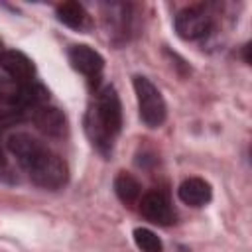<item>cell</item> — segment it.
<instances>
[{
	"label": "cell",
	"mask_w": 252,
	"mask_h": 252,
	"mask_svg": "<svg viewBox=\"0 0 252 252\" xmlns=\"http://www.w3.org/2000/svg\"><path fill=\"white\" fill-rule=\"evenodd\" d=\"M0 53H2V41H0Z\"/></svg>",
	"instance_id": "14"
},
{
	"label": "cell",
	"mask_w": 252,
	"mask_h": 252,
	"mask_svg": "<svg viewBox=\"0 0 252 252\" xmlns=\"http://www.w3.org/2000/svg\"><path fill=\"white\" fill-rule=\"evenodd\" d=\"M211 30H213V18L203 8H197V6L183 8L175 16V32L183 39H189V41L201 39Z\"/></svg>",
	"instance_id": "4"
},
{
	"label": "cell",
	"mask_w": 252,
	"mask_h": 252,
	"mask_svg": "<svg viewBox=\"0 0 252 252\" xmlns=\"http://www.w3.org/2000/svg\"><path fill=\"white\" fill-rule=\"evenodd\" d=\"M140 213L156 224H171L175 219L167 197L159 191H150L140 199Z\"/></svg>",
	"instance_id": "7"
},
{
	"label": "cell",
	"mask_w": 252,
	"mask_h": 252,
	"mask_svg": "<svg viewBox=\"0 0 252 252\" xmlns=\"http://www.w3.org/2000/svg\"><path fill=\"white\" fill-rule=\"evenodd\" d=\"M8 150L16 156L18 163L28 171L35 185L43 189H59L67 183L69 171L65 161L37 138L26 132L12 134L8 138Z\"/></svg>",
	"instance_id": "1"
},
{
	"label": "cell",
	"mask_w": 252,
	"mask_h": 252,
	"mask_svg": "<svg viewBox=\"0 0 252 252\" xmlns=\"http://www.w3.org/2000/svg\"><path fill=\"white\" fill-rule=\"evenodd\" d=\"M132 83H134L142 122L150 128H159L167 116V106H165V100H163L159 89L144 75H136Z\"/></svg>",
	"instance_id": "3"
},
{
	"label": "cell",
	"mask_w": 252,
	"mask_h": 252,
	"mask_svg": "<svg viewBox=\"0 0 252 252\" xmlns=\"http://www.w3.org/2000/svg\"><path fill=\"white\" fill-rule=\"evenodd\" d=\"M140 191H142V187H140V183H138V179L134 175L124 173V171L116 175V179H114V193H116V197L124 205L136 203L140 199Z\"/></svg>",
	"instance_id": "11"
},
{
	"label": "cell",
	"mask_w": 252,
	"mask_h": 252,
	"mask_svg": "<svg viewBox=\"0 0 252 252\" xmlns=\"http://www.w3.org/2000/svg\"><path fill=\"white\" fill-rule=\"evenodd\" d=\"M177 195L179 199L185 203V205H191V207H203L211 201L213 197V189L211 185L203 179V177H189L185 179L179 189H177Z\"/></svg>",
	"instance_id": "9"
},
{
	"label": "cell",
	"mask_w": 252,
	"mask_h": 252,
	"mask_svg": "<svg viewBox=\"0 0 252 252\" xmlns=\"http://www.w3.org/2000/svg\"><path fill=\"white\" fill-rule=\"evenodd\" d=\"M69 63L89 79H98V75L104 67L102 55L96 49H93L89 45H83V43L73 45L69 49Z\"/></svg>",
	"instance_id": "6"
},
{
	"label": "cell",
	"mask_w": 252,
	"mask_h": 252,
	"mask_svg": "<svg viewBox=\"0 0 252 252\" xmlns=\"http://www.w3.org/2000/svg\"><path fill=\"white\" fill-rule=\"evenodd\" d=\"M55 14L61 24H65L67 28H73V30H83L89 24V14L83 8V4H79V2H63L57 6Z\"/></svg>",
	"instance_id": "10"
},
{
	"label": "cell",
	"mask_w": 252,
	"mask_h": 252,
	"mask_svg": "<svg viewBox=\"0 0 252 252\" xmlns=\"http://www.w3.org/2000/svg\"><path fill=\"white\" fill-rule=\"evenodd\" d=\"M0 165H4V154H2V150H0Z\"/></svg>",
	"instance_id": "13"
},
{
	"label": "cell",
	"mask_w": 252,
	"mask_h": 252,
	"mask_svg": "<svg viewBox=\"0 0 252 252\" xmlns=\"http://www.w3.org/2000/svg\"><path fill=\"white\" fill-rule=\"evenodd\" d=\"M85 130L98 152H112L114 140L122 130V104L114 87L106 85L96 91L85 116Z\"/></svg>",
	"instance_id": "2"
},
{
	"label": "cell",
	"mask_w": 252,
	"mask_h": 252,
	"mask_svg": "<svg viewBox=\"0 0 252 252\" xmlns=\"http://www.w3.org/2000/svg\"><path fill=\"white\" fill-rule=\"evenodd\" d=\"M134 242L142 252H163V244L156 232L150 228H136L134 230Z\"/></svg>",
	"instance_id": "12"
},
{
	"label": "cell",
	"mask_w": 252,
	"mask_h": 252,
	"mask_svg": "<svg viewBox=\"0 0 252 252\" xmlns=\"http://www.w3.org/2000/svg\"><path fill=\"white\" fill-rule=\"evenodd\" d=\"M30 118L33 120V124L37 126V130H41L47 136L59 138L65 134L67 130V120L63 116V112L55 106H37L33 110H30Z\"/></svg>",
	"instance_id": "8"
},
{
	"label": "cell",
	"mask_w": 252,
	"mask_h": 252,
	"mask_svg": "<svg viewBox=\"0 0 252 252\" xmlns=\"http://www.w3.org/2000/svg\"><path fill=\"white\" fill-rule=\"evenodd\" d=\"M0 69L18 83H30L35 73L33 61L26 53L16 49H6L0 53Z\"/></svg>",
	"instance_id": "5"
}]
</instances>
